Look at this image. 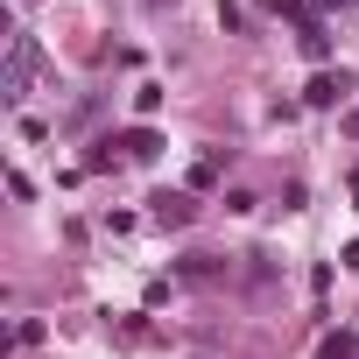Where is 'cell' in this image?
I'll return each mask as SVG.
<instances>
[{
    "label": "cell",
    "instance_id": "obj_3",
    "mask_svg": "<svg viewBox=\"0 0 359 359\" xmlns=\"http://www.w3.org/2000/svg\"><path fill=\"white\" fill-rule=\"evenodd\" d=\"M155 226H191V198L162 191V198H155Z\"/></svg>",
    "mask_w": 359,
    "mask_h": 359
},
{
    "label": "cell",
    "instance_id": "obj_8",
    "mask_svg": "<svg viewBox=\"0 0 359 359\" xmlns=\"http://www.w3.org/2000/svg\"><path fill=\"white\" fill-rule=\"evenodd\" d=\"M268 15H303V0H261Z\"/></svg>",
    "mask_w": 359,
    "mask_h": 359
},
{
    "label": "cell",
    "instance_id": "obj_6",
    "mask_svg": "<svg viewBox=\"0 0 359 359\" xmlns=\"http://www.w3.org/2000/svg\"><path fill=\"white\" fill-rule=\"evenodd\" d=\"M324 359H359V338H352V331H331V338H324Z\"/></svg>",
    "mask_w": 359,
    "mask_h": 359
},
{
    "label": "cell",
    "instance_id": "obj_5",
    "mask_svg": "<svg viewBox=\"0 0 359 359\" xmlns=\"http://www.w3.org/2000/svg\"><path fill=\"white\" fill-rule=\"evenodd\" d=\"M120 148H127V155H141V162H148V155H155V148H162V141H155V134H148V127H134V134H120Z\"/></svg>",
    "mask_w": 359,
    "mask_h": 359
},
{
    "label": "cell",
    "instance_id": "obj_2",
    "mask_svg": "<svg viewBox=\"0 0 359 359\" xmlns=\"http://www.w3.org/2000/svg\"><path fill=\"white\" fill-rule=\"evenodd\" d=\"M338 99H345V71H317L303 85V106H338Z\"/></svg>",
    "mask_w": 359,
    "mask_h": 359
},
{
    "label": "cell",
    "instance_id": "obj_7",
    "mask_svg": "<svg viewBox=\"0 0 359 359\" xmlns=\"http://www.w3.org/2000/svg\"><path fill=\"white\" fill-rule=\"evenodd\" d=\"M212 184H219V155H205V162L191 169V191H212Z\"/></svg>",
    "mask_w": 359,
    "mask_h": 359
},
{
    "label": "cell",
    "instance_id": "obj_1",
    "mask_svg": "<svg viewBox=\"0 0 359 359\" xmlns=\"http://www.w3.org/2000/svg\"><path fill=\"white\" fill-rule=\"evenodd\" d=\"M36 64H43L36 36H29V29H15V36H8V71H0V99H8V106H22V99H29V85H36Z\"/></svg>",
    "mask_w": 359,
    "mask_h": 359
},
{
    "label": "cell",
    "instance_id": "obj_4",
    "mask_svg": "<svg viewBox=\"0 0 359 359\" xmlns=\"http://www.w3.org/2000/svg\"><path fill=\"white\" fill-rule=\"evenodd\" d=\"M303 57H310V64H324V57H331V36H324L317 22H303Z\"/></svg>",
    "mask_w": 359,
    "mask_h": 359
}]
</instances>
